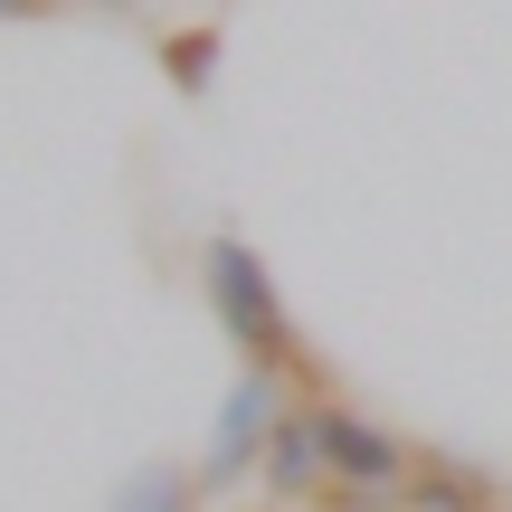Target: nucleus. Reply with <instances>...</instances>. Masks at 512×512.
Here are the masks:
<instances>
[{
  "label": "nucleus",
  "instance_id": "obj_4",
  "mask_svg": "<svg viewBox=\"0 0 512 512\" xmlns=\"http://www.w3.org/2000/svg\"><path fill=\"white\" fill-rule=\"evenodd\" d=\"M256 494H266L275 512L313 503L323 494V446H313V399H285V418H275L266 437V465H256Z\"/></svg>",
  "mask_w": 512,
  "mask_h": 512
},
{
  "label": "nucleus",
  "instance_id": "obj_6",
  "mask_svg": "<svg viewBox=\"0 0 512 512\" xmlns=\"http://www.w3.org/2000/svg\"><path fill=\"white\" fill-rule=\"evenodd\" d=\"M219 48H228V29H219V19L162 29V76H171L181 95H209V86H219Z\"/></svg>",
  "mask_w": 512,
  "mask_h": 512
},
{
  "label": "nucleus",
  "instance_id": "obj_3",
  "mask_svg": "<svg viewBox=\"0 0 512 512\" xmlns=\"http://www.w3.org/2000/svg\"><path fill=\"white\" fill-rule=\"evenodd\" d=\"M294 380L285 370H238V389L219 399V418H209V446H200V494H228V484H256V465H266V437L275 418H285Z\"/></svg>",
  "mask_w": 512,
  "mask_h": 512
},
{
  "label": "nucleus",
  "instance_id": "obj_1",
  "mask_svg": "<svg viewBox=\"0 0 512 512\" xmlns=\"http://www.w3.org/2000/svg\"><path fill=\"white\" fill-rule=\"evenodd\" d=\"M200 294H209V313H219L238 370H285L294 399H332V370L304 351V332H294V313H285L275 266L238 238V228H219V238L200 247Z\"/></svg>",
  "mask_w": 512,
  "mask_h": 512
},
{
  "label": "nucleus",
  "instance_id": "obj_9",
  "mask_svg": "<svg viewBox=\"0 0 512 512\" xmlns=\"http://www.w3.org/2000/svg\"><path fill=\"white\" fill-rule=\"evenodd\" d=\"M86 10H143V0H86Z\"/></svg>",
  "mask_w": 512,
  "mask_h": 512
},
{
  "label": "nucleus",
  "instance_id": "obj_10",
  "mask_svg": "<svg viewBox=\"0 0 512 512\" xmlns=\"http://www.w3.org/2000/svg\"><path fill=\"white\" fill-rule=\"evenodd\" d=\"M266 512H275V503H266Z\"/></svg>",
  "mask_w": 512,
  "mask_h": 512
},
{
  "label": "nucleus",
  "instance_id": "obj_5",
  "mask_svg": "<svg viewBox=\"0 0 512 512\" xmlns=\"http://www.w3.org/2000/svg\"><path fill=\"white\" fill-rule=\"evenodd\" d=\"M399 512H503V484L494 465H465L446 446H418V475H408Z\"/></svg>",
  "mask_w": 512,
  "mask_h": 512
},
{
  "label": "nucleus",
  "instance_id": "obj_8",
  "mask_svg": "<svg viewBox=\"0 0 512 512\" xmlns=\"http://www.w3.org/2000/svg\"><path fill=\"white\" fill-rule=\"evenodd\" d=\"M38 10H57V0H0V19H38Z\"/></svg>",
  "mask_w": 512,
  "mask_h": 512
},
{
  "label": "nucleus",
  "instance_id": "obj_7",
  "mask_svg": "<svg viewBox=\"0 0 512 512\" xmlns=\"http://www.w3.org/2000/svg\"><path fill=\"white\" fill-rule=\"evenodd\" d=\"M114 512H200V475L190 465H143V475H124Z\"/></svg>",
  "mask_w": 512,
  "mask_h": 512
},
{
  "label": "nucleus",
  "instance_id": "obj_2",
  "mask_svg": "<svg viewBox=\"0 0 512 512\" xmlns=\"http://www.w3.org/2000/svg\"><path fill=\"white\" fill-rule=\"evenodd\" d=\"M313 446H323V484H342V494L399 503L418 475V437H399L389 418H370L351 399H313Z\"/></svg>",
  "mask_w": 512,
  "mask_h": 512
}]
</instances>
